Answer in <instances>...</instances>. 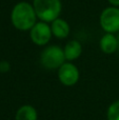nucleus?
I'll list each match as a JSON object with an SVG mask.
<instances>
[{
	"label": "nucleus",
	"mask_w": 119,
	"mask_h": 120,
	"mask_svg": "<svg viewBox=\"0 0 119 120\" xmlns=\"http://www.w3.org/2000/svg\"><path fill=\"white\" fill-rule=\"evenodd\" d=\"M51 30H52V34L55 38L57 39H65L67 36L70 35L71 32V27L67 20L62 18H57L54 21L50 23Z\"/></svg>",
	"instance_id": "6e6552de"
},
{
	"label": "nucleus",
	"mask_w": 119,
	"mask_h": 120,
	"mask_svg": "<svg viewBox=\"0 0 119 120\" xmlns=\"http://www.w3.org/2000/svg\"><path fill=\"white\" fill-rule=\"evenodd\" d=\"M38 20L51 23L59 18L62 11L61 0H33L32 2Z\"/></svg>",
	"instance_id": "f03ea898"
},
{
	"label": "nucleus",
	"mask_w": 119,
	"mask_h": 120,
	"mask_svg": "<svg viewBox=\"0 0 119 120\" xmlns=\"http://www.w3.org/2000/svg\"><path fill=\"white\" fill-rule=\"evenodd\" d=\"M108 120H119V99L115 100L109 105L107 110Z\"/></svg>",
	"instance_id": "9b49d317"
},
{
	"label": "nucleus",
	"mask_w": 119,
	"mask_h": 120,
	"mask_svg": "<svg viewBox=\"0 0 119 120\" xmlns=\"http://www.w3.org/2000/svg\"><path fill=\"white\" fill-rule=\"evenodd\" d=\"M10 70V64L6 61H0V72L5 73Z\"/></svg>",
	"instance_id": "f8f14e48"
},
{
	"label": "nucleus",
	"mask_w": 119,
	"mask_h": 120,
	"mask_svg": "<svg viewBox=\"0 0 119 120\" xmlns=\"http://www.w3.org/2000/svg\"><path fill=\"white\" fill-rule=\"evenodd\" d=\"M108 2H109L110 5L119 8V0H108Z\"/></svg>",
	"instance_id": "ddd939ff"
},
{
	"label": "nucleus",
	"mask_w": 119,
	"mask_h": 120,
	"mask_svg": "<svg viewBox=\"0 0 119 120\" xmlns=\"http://www.w3.org/2000/svg\"><path fill=\"white\" fill-rule=\"evenodd\" d=\"M38 21L33 4L27 1L17 2L11 11V22L16 30L21 32L30 31Z\"/></svg>",
	"instance_id": "f257e3e1"
},
{
	"label": "nucleus",
	"mask_w": 119,
	"mask_h": 120,
	"mask_svg": "<svg viewBox=\"0 0 119 120\" xmlns=\"http://www.w3.org/2000/svg\"><path fill=\"white\" fill-rule=\"evenodd\" d=\"M82 44L78 40H70L63 48L65 60L73 62L74 60L78 59L82 54Z\"/></svg>",
	"instance_id": "1a4fd4ad"
},
{
	"label": "nucleus",
	"mask_w": 119,
	"mask_h": 120,
	"mask_svg": "<svg viewBox=\"0 0 119 120\" xmlns=\"http://www.w3.org/2000/svg\"><path fill=\"white\" fill-rule=\"evenodd\" d=\"M99 48L103 54H115L118 51V36L116 34L104 33L99 40Z\"/></svg>",
	"instance_id": "0eeeda50"
},
{
	"label": "nucleus",
	"mask_w": 119,
	"mask_h": 120,
	"mask_svg": "<svg viewBox=\"0 0 119 120\" xmlns=\"http://www.w3.org/2000/svg\"><path fill=\"white\" fill-rule=\"evenodd\" d=\"M118 51H119V35H118Z\"/></svg>",
	"instance_id": "4468645a"
},
{
	"label": "nucleus",
	"mask_w": 119,
	"mask_h": 120,
	"mask_svg": "<svg viewBox=\"0 0 119 120\" xmlns=\"http://www.w3.org/2000/svg\"><path fill=\"white\" fill-rule=\"evenodd\" d=\"M57 75L60 83L64 86H74L80 78V72L77 65L70 61H65L57 70Z\"/></svg>",
	"instance_id": "423d86ee"
},
{
	"label": "nucleus",
	"mask_w": 119,
	"mask_h": 120,
	"mask_svg": "<svg viewBox=\"0 0 119 120\" xmlns=\"http://www.w3.org/2000/svg\"><path fill=\"white\" fill-rule=\"evenodd\" d=\"M15 120H38V112L31 104H23L16 111Z\"/></svg>",
	"instance_id": "9d476101"
},
{
	"label": "nucleus",
	"mask_w": 119,
	"mask_h": 120,
	"mask_svg": "<svg viewBox=\"0 0 119 120\" xmlns=\"http://www.w3.org/2000/svg\"><path fill=\"white\" fill-rule=\"evenodd\" d=\"M65 61L63 48L59 45H48L40 54V63L46 70H58Z\"/></svg>",
	"instance_id": "7ed1b4c3"
},
{
	"label": "nucleus",
	"mask_w": 119,
	"mask_h": 120,
	"mask_svg": "<svg viewBox=\"0 0 119 120\" xmlns=\"http://www.w3.org/2000/svg\"><path fill=\"white\" fill-rule=\"evenodd\" d=\"M99 24L104 33H119V8L108 6L99 16Z\"/></svg>",
	"instance_id": "20e7f679"
},
{
	"label": "nucleus",
	"mask_w": 119,
	"mask_h": 120,
	"mask_svg": "<svg viewBox=\"0 0 119 120\" xmlns=\"http://www.w3.org/2000/svg\"><path fill=\"white\" fill-rule=\"evenodd\" d=\"M29 32L31 41L38 46L48 45L53 37L50 23L44 22V21H37L36 24Z\"/></svg>",
	"instance_id": "39448f33"
}]
</instances>
